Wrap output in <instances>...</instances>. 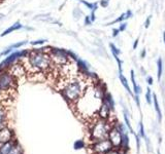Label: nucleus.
Wrapping results in <instances>:
<instances>
[{
    "instance_id": "f257e3e1",
    "label": "nucleus",
    "mask_w": 165,
    "mask_h": 154,
    "mask_svg": "<svg viewBox=\"0 0 165 154\" xmlns=\"http://www.w3.org/2000/svg\"><path fill=\"white\" fill-rule=\"evenodd\" d=\"M105 91L102 84H90L85 94L73 106L76 112L85 118L92 119L97 116V111L102 104Z\"/></svg>"
},
{
    "instance_id": "f03ea898",
    "label": "nucleus",
    "mask_w": 165,
    "mask_h": 154,
    "mask_svg": "<svg viewBox=\"0 0 165 154\" xmlns=\"http://www.w3.org/2000/svg\"><path fill=\"white\" fill-rule=\"evenodd\" d=\"M23 65L27 73H47L51 69L55 68L51 60L50 52H47L41 48L33 49L28 52L27 56L23 58Z\"/></svg>"
},
{
    "instance_id": "7ed1b4c3",
    "label": "nucleus",
    "mask_w": 165,
    "mask_h": 154,
    "mask_svg": "<svg viewBox=\"0 0 165 154\" xmlns=\"http://www.w3.org/2000/svg\"><path fill=\"white\" fill-rule=\"evenodd\" d=\"M90 83L88 82L86 76L79 73L76 76L70 78H63V84L60 86L62 97L69 104L75 105L82 97Z\"/></svg>"
},
{
    "instance_id": "20e7f679",
    "label": "nucleus",
    "mask_w": 165,
    "mask_h": 154,
    "mask_svg": "<svg viewBox=\"0 0 165 154\" xmlns=\"http://www.w3.org/2000/svg\"><path fill=\"white\" fill-rule=\"evenodd\" d=\"M92 119L93 120L89 127V138L91 143L109 138V131L113 127L112 123L109 120L99 118L98 116Z\"/></svg>"
},
{
    "instance_id": "39448f33",
    "label": "nucleus",
    "mask_w": 165,
    "mask_h": 154,
    "mask_svg": "<svg viewBox=\"0 0 165 154\" xmlns=\"http://www.w3.org/2000/svg\"><path fill=\"white\" fill-rule=\"evenodd\" d=\"M17 86V78L8 71L0 66V92L3 95L10 94L11 91H15Z\"/></svg>"
},
{
    "instance_id": "423d86ee",
    "label": "nucleus",
    "mask_w": 165,
    "mask_h": 154,
    "mask_svg": "<svg viewBox=\"0 0 165 154\" xmlns=\"http://www.w3.org/2000/svg\"><path fill=\"white\" fill-rule=\"evenodd\" d=\"M50 56L55 68H60V67L66 65L71 61V59L69 57V52H66L62 49L52 48V50L50 52Z\"/></svg>"
},
{
    "instance_id": "0eeeda50",
    "label": "nucleus",
    "mask_w": 165,
    "mask_h": 154,
    "mask_svg": "<svg viewBox=\"0 0 165 154\" xmlns=\"http://www.w3.org/2000/svg\"><path fill=\"white\" fill-rule=\"evenodd\" d=\"M113 148L115 147L109 139L99 140L90 144V150L92 151L93 154H106Z\"/></svg>"
},
{
    "instance_id": "6e6552de",
    "label": "nucleus",
    "mask_w": 165,
    "mask_h": 154,
    "mask_svg": "<svg viewBox=\"0 0 165 154\" xmlns=\"http://www.w3.org/2000/svg\"><path fill=\"white\" fill-rule=\"evenodd\" d=\"M112 144L113 145V147L117 148V149H120L121 146V140H122V134L115 127H112L109 134V138Z\"/></svg>"
},
{
    "instance_id": "1a4fd4ad",
    "label": "nucleus",
    "mask_w": 165,
    "mask_h": 154,
    "mask_svg": "<svg viewBox=\"0 0 165 154\" xmlns=\"http://www.w3.org/2000/svg\"><path fill=\"white\" fill-rule=\"evenodd\" d=\"M8 71L17 78V80H18V78H21L22 76H25V75L27 74V71H26V69H25L24 65H23V63L22 64H19V63L11 64V65L8 67Z\"/></svg>"
},
{
    "instance_id": "9d476101",
    "label": "nucleus",
    "mask_w": 165,
    "mask_h": 154,
    "mask_svg": "<svg viewBox=\"0 0 165 154\" xmlns=\"http://www.w3.org/2000/svg\"><path fill=\"white\" fill-rule=\"evenodd\" d=\"M15 139H16L15 133H13L11 128L8 127V125L0 128V144H4V143L10 142Z\"/></svg>"
},
{
    "instance_id": "9b49d317",
    "label": "nucleus",
    "mask_w": 165,
    "mask_h": 154,
    "mask_svg": "<svg viewBox=\"0 0 165 154\" xmlns=\"http://www.w3.org/2000/svg\"><path fill=\"white\" fill-rule=\"evenodd\" d=\"M113 109L109 107V105L107 104L106 102L102 101V104L99 107L98 111H97V116L101 119H105V120H109L110 118V113H112Z\"/></svg>"
},
{
    "instance_id": "f8f14e48",
    "label": "nucleus",
    "mask_w": 165,
    "mask_h": 154,
    "mask_svg": "<svg viewBox=\"0 0 165 154\" xmlns=\"http://www.w3.org/2000/svg\"><path fill=\"white\" fill-rule=\"evenodd\" d=\"M8 125V112L4 106L0 105V128Z\"/></svg>"
},
{
    "instance_id": "ddd939ff",
    "label": "nucleus",
    "mask_w": 165,
    "mask_h": 154,
    "mask_svg": "<svg viewBox=\"0 0 165 154\" xmlns=\"http://www.w3.org/2000/svg\"><path fill=\"white\" fill-rule=\"evenodd\" d=\"M22 28H23V25H21L20 22H17V23H15L13 25H11L10 28H7V29L5 30L3 33H1V35H0V36H1V37H2V36H6V35L10 34V33H13V32H15V31H17V30L22 29Z\"/></svg>"
},
{
    "instance_id": "4468645a",
    "label": "nucleus",
    "mask_w": 165,
    "mask_h": 154,
    "mask_svg": "<svg viewBox=\"0 0 165 154\" xmlns=\"http://www.w3.org/2000/svg\"><path fill=\"white\" fill-rule=\"evenodd\" d=\"M153 100H154L155 110H156V112H157V115H158V120H159V122H160L161 119H162V113H161L160 105H159V102H158V99H157V96H156V94H153Z\"/></svg>"
},
{
    "instance_id": "2eb2a0df",
    "label": "nucleus",
    "mask_w": 165,
    "mask_h": 154,
    "mask_svg": "<svg viewBox=\"0 0 165 154\" xmlns=\"http://www.w3.org/2000/svg\"><path fill=\"white\" fill-rule=\"evenodd\" d=\"M131 82H132V85H133V91H134V94L139 95L141 92V88H140V86L136 84L135 74H134V71H133V70H131Z\"/></svg>"
},
{
    "instance_id": "dca6fc26",
    "label": "nucleus",
    "mask_w": 165,
    "mask_h": 154,
    "mask_svg": "<svg viewBox=\"0 0 165 154\" xmlns=\"http://www.w3.org/2000/svg\"><path fill=\"white\" fill-rule=\"evenodd\" d=\"M119 78H120V80H121V83L123 84V86L125 88V89L129 92L130 95H133L132 94V91H131V88H130V86H129V82H128V80H127V78L124 76L123 73H120L119 74Z\"/></svg>"
},
{
    "instance_id": "f3484780",
    "label": "nucleus",
    "mask_w": 165,
    "mask_h": 154,
    "mask_svg": "<svg viewBox=\"0 0 165 154\" xmlns=\"http://www.w3.org/2000/svg\"><path fill=\"white\" fill-rule=\"evenodd\" d=\"M8 154H24V151H23V148L21 147V145L19 144L18 141L15 142L13 148L10 149V153Z\"/></svg>"
},
{
    "instance_id": "a211bd4d",
    "label": "nucleus",
    "mask_w": 165,
    "mask_h": 154,
    "mask_svg": "<svg viewBox=\"0 0 165 154\" xmlns=\"http://www.w3.org/2000/svg\"><path fill=\"white\" fill-rule=\"evenodd\" d=\"M157 69H158V73H157V77L158 80H161V76H162V71H163V64H162V60L160 58L157 60Z\"/></svg>"
},
{
    "instance_id": "6ab92c4d",
    "label": "nucleus",
    "mask_w": 165,
    "mask_h": 154,
    "mask_svg": "<svg viewBox=\"0 0 165 154\" xmlns=\"http://www.w3.org/2000/svg\"><path fill=\"white\" fill-rule=\"evenodd\" d=\"M124 119H125V123H126V127L129 128V131L131 134H133V135H135L134 131H133V128L131 127V123H130V120H129V118H128V114H127L126 110L124 111Z\"/></svg>"
},
{
    "instance_id": "aec40b11",
    "label": "nucleus",
    "mask_w": 165,
    "mask_h": 154,
    "mask_svg": "<svg viewBox=\"0 0 165 154\" xmlns=\"http://www.w3.org/2000/svg\"><path fill=\"white\" fill-rule=\"evenodd\" d=\"M109 47H110V50H112L113 56L115 57V59L116 58H119V56H120V54H121V50L119 49L118 47H117L113 43H109Z\"/></svg>"
},
{
    "instance_id": "412c9836",
    "label": "nucleus",
    "mask_w": 165,
    "mask_h": 154,
    "mask_svg": "<svg viewBox=\"0 0 165 154\" xmlns=\"http://www.w3.org/2000/svg\"><path fill=\"white\" fill-rule=\"evenodd\" d=\"M146 100H147V103L149 105L152 104V100H153V94H152V91H151L150 88H147V91H146Z\"/></svg>"
},
{
    "instance_id": "4be33fe9",
    "label": "nucleus",
    "mask_w": 165,
    "mask_h": 154,
    "mask_svg": "<svg viewBox=\"0 0 165 154\" xmlns=\"http://www.w3.org/2000/svg\"><path fill=\"white\" fill-rule=\"evenodd\" d=\"M82 3H84L88 8H90L91 10H93V12H95L96 9H97V3H89V2L85 1V0H81Z\"/></svg>"
},
{
    "instance_id": "5701e85b",
    "label": "nucleus",
    "mask_w": 165,
    "mask_h": 154,
    "mask_svg": "<svg viewBox=\"0 0 165 154\" xmlns=\"http://www.w3.org/2000/svg\"><path fill=\"white\" fill-rule=\"evenodd\" d=\"M47 39H38V40H34V41H31L30 44L33 46H39V45H44V44L47 42Z\"/></svg>"
},
{
    "instance_id": "b1692460",
    "label": "nucleus",
    "mask_w": 165,
    "mask_h": 154,
    "mask_svg": "<svg viewBox=\"0 0 165 154\" xmlns=\"http://www.w3.org/2000/svg\"><path fill=\"white\" fill-rule=\"evenodd\" d=\"M138 136L140 137V138H143V139L146 138V134H144V127L143 121L139 122V133H138Z\"/></svg>"
},
{
    "instance_id": "393cba45",
    "label": "nucleus",
    "mask_w": 165,
    "mask_h": 154,
    "mask_svg": "<svg viewBox=\"0 0 165 154\" xmlns=\"http://www.w3.org/2000/svg\"><path fill=\"white\" fill-rule=\"evenodd\" d=\"M28 43V41H20V42H17L15 44H13L10 47L13 49H18L20 48V47H22V46H24V45H26V44Z\"/></svg>"
},
{
    "instance_id": "a878e982",
    "label": "nucleus",
    "mask_w": 165,
    "mask_h": 154,
    "mask_svg": "<svg viewBox=\"0 0 165 154\" xmlns=\"http://www.w3.org/2000/svg\"><path fill=\"white\" fill-rule=\"evenodd\" d=\"M125 20H126V13H123V15H121L118 19L116 20V21H113V23H109V25H113V24H115V23H122V22L125 21Z\"/></svg>"
},
{
    "instance_id": "bb28decb",
    "label": "nucleus",
    "mask_w": 165,
    "mask_h": 154,
    "mask_svg": "<svg viewBox=\"0 0 165 154\" xmlns=\"http://www.w3.org/2000/svg\"><path fill=\"white\" fill-rule=\"evenodd\" d=\"M85 147V143L82 141H76L75 143V149L79 150V149H82V148Z\"/></svg>"
},
{
    "instance_id": "cd10ccee",
    "label": "nucleus",
    "mask_w": 165,
    "mask_h": 154,
    "mask_svg": "<svg viewBox=\"0 0 165 154\" xmlns=\"http://www.w3.org/2000/svg\"><path fill=\"white\" fill-rule=\"evenodd\" d=\"M123 151L120 150V149H117V148H113V150H110L109 152H107L106 154H122Z\"/></svg>"
},
{
    "instance_id": "c85d7f7f",
    "label": "nucleus",
    "mask_w": 165,
    "mask_h": 154,
    "mask_svg": "<svg viewBox=\"0 0 165 154\" xmlns=\"http://www.w3.org/2000/svg\"><path fill=\"white\" fill-rule=\"evenodd\" d=\"M135 139H136V145H137V151H139V148H140V137L135 134Z\"/></svg>"
},
{
    "instance_id": "c756f323",
    "label": "nucleus",
    "mask_w": 165,
    "mask_h": 154,
    "mask_svg": "<svg viewBox=\"0 0 165 154\" xmlns=\"http://www.w3.org/2000/svg\"><path fill=\"white\" fill-rule=\"evenodd\" d=\"M109 3V0H101L100 1V5L102 7H107Z\"/></svg>"
},
{
    "instance_id": "7c9ffc66",
    "label": "nucleus",
    "mask_w": 165,
    "mask_h": 154,
    "mask_svg": "<svg viewBox=\"0 0 165 154\" xmlns=\"http://www.w3.org/2000/svg\"><path fill=\"white\" fill-rule=\"evenodd\" d=\"M126 28H127V24L126 23H121L120 27H119V30H120V32H122V31H124Z\"/></svg>"
},
{
    "instance_id": "2f4dec72",
    "label": "nucleus",
    "mask_w": 165,
    "mask_h": 154,
    "mask_svg": "<svg viewBox=\"0 0 165 154\" xmlns=\"http://www.w3.org/2000/svg\"><path fill=\"white\" fill-rule=\"evenodd\" d=\"M150 24H151V16H148V18H147L146 22H144V27H146V28H149V27H150Z\"/></svg>"
},
{
    "instance_id": "473e14b6",
    "label": "nucleus",
    "mask_w": 165,
    "mask_h": 154,
    "mask_svg": "<svg viewBox=\"0 0 165 154\" xmlns=\"http://www.w3.org/2000/svg\"><path fill=\"white\" fill-rule=\"evenodd\" d=\"M91 23H92V21H91L90 16H87L86 18H85V25H90Z\"/></svg>"
},
{
    "instance_id": "72a5a7b5",
    "label": "nucleus",
    "mask_w": 165,
    "mask_h": 154,
    "mask_svg": "<svg viewBox=\"0 0 165 154\" xmlns=\"http://www.w3.org/2000/svg\"><path fill=\"white\" fill-rule=\"evenodd\" d=\"M147 82H148V84H149V85H152L153 83H154V81H153V78L151 77V76H148L147 77Z\"/></svg>"
},
{
    "instance_id": "f704fd0d",
    "label": "nucleus",
    "mask_w": 165,
    "mask_h": 154,
    "mask_svg": "<svg viewBox=\"0 0 165 154\" xmlns=\"http://www.w3.org/2000/svg\"><path fill=\"white\" fill-rule=\"evenodd\" d=\"M119 33H120V30H119V29H113V37H117V36L119 35Z\"/></svg>"
},
{
    "instance_id": "c9c22d12",
    "label": "nucleus",
    "mask_w": 165,
    "mask_h": 154,
    "mask_svg": "<svg viewBox=\"0 0 165 154\" xmlns=\"http://www.w3.org/2000/svg\"><path fill=\"white\" fill-rule=\"evenodd\" d=\"M144 139H146V142H147V144H148V151H149V152H151V151H152V150H151V143H150L149 139H148L147 137H146Z\"/></svg>"
},
{
    "instance_id": "e433bc0d",
    "label": "nucleus",
    "mask_w": 165,
    "mask_h": 154,
    "mask_svg": "<svg viewBox=\"0 0 165 154\" xmlns=\"http://www.w3.org/2000/svg\"><path fill=\"white\" fill-rule=\"evenodd\" d=\"M134 99H135V102L137 103V106L139 107V106H140V102H139V95H135Z\"/></svg>"
},
{
    "instance_id": "4c0bfd02",
    "label": "nucleus",
    "mask_w": 165,
    "mask_h": 154,
    "mask_svg": "<svg viewBox=\"0 0 165 154\" xmlns=\"http://www.w3.org/2000/svg\"><path fill=\"white\" fill-rule=\"evenodd\" d=\"M90 19H91V21H92V23H93L94 21H95V12H93V10H92V13H91Z\"/></svg>"
},
{
    "instance_id": "58836bf2",
    "label": "nucleus",
    "mask_w": 165,
    "mask_h": 154,
    "mask_svg": "<svg viewBox=\"0 0 165 154\" xmlns=\"http://www.w3.org/2000/svg\"><path fill=\"white\" fill-rule=\"evenodd\" d=\"M138 38L137 39H135V41H134V43H133V49H136L137 48V45H138Z\"/></svg>"
},
{
    "instance_id": "ea45409f",
    "label": "nucleus",
    "mask_w": 165,
    "mask_h": 154,
    "mask_svg": "<svg viewBox=\"0 0 165 154\" xmlns=\"http://www.w3.org/2000/svg\"><path fill=\"white\" fill-rule=\"evenodd\" d=\"M146 55H147L146 49H143V50H141V52H140V58H141V59L146 58Z\"/></svg>"
},
{
    "instance_id": "a19ab883",
    "label": "nucleus",
    "mask_w": 165,
    "mask_h": 154,
    "mask_svg": "<svg viewBox=\"0 0 165 154\" xmlns=\"http://www.w3.org/2000/svg\"><path fill=\"white\" fill-rule=\"evenodd\" d=\"M131 16H132V12H131V10H127V12H126V19L131 18Z\"/></svg>"
},
{
    "instance_id": "79ce46f5",
    "label": "nucleus",
    "mask_w": 165,
    "mask_h": 154,
    "mask_svg": "<svg viewBox=\"0 0 165 154\" xmlns=\"http://www.w3.org/2000/svg\"><path fill=\"white\" fill-rule=\"evenodd\" d=\"M163 40H164V43H165V31L163 32Z\"/></svg>"
},
{
    "instance_id": "37998d69",
    "label": "nucleus",
    "mask_w": 165,
    "mask_h": 154,
    "mask_svg": "<svg viewBox=\"0 0 165 154\" xmlns=\"http://www.w3.org/2000/svg\"><path fill=\"white\" fill-rule=\"evenodd\" d=\"M2 96H3V94H2V92H0V98H2ZM1 100V99H0Z\"/></svg>"
},
{
    "instance_id": "c03bdc74",
    "label": "nucleus",
    "mask_w": 165,
    "mask_h": 154,
    "mask_svg": "<svg viewBox=\"0 0 165 154\" xmlns=\"http://www.w3.org/2000/svg\"><path fill=\"white\" fill-rule=\"evenodd\" d=\"M157 154H161V153H160V151H158V152H157Z\"/></svg>"
},
{
    "instance_id": "a18cd8bd",
    "label": "nucleus",
    "mask_w": 165,
    "mask_h": 154,
    "mask_svg": "<svg viewBox=\"0 0 165 154\" xmlns=\"http://www.w3.org/2000/svg\"><path fill=\"white\" fill-rule=\"evenodd\" d=\"M122 154H127L126 152H123V153H122Z\"/></svg>"
},
{
    "instance_id": "49530a36",
    "label": "nucleus",
    "mask_w": 165,
    "mask_h": 154,
    "mask_svg": "<svg viewBox=\"0 0 165 154\" xmlns=\"http://www.w3.org/2000/svg\"><path fill=\"white\" fill-rule=\"evenodd\" d=\"M0 1H1V0H0Z\"/></svg>"
}]
</instances>
